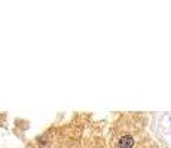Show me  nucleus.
I'll return each instance as SVG.
<instances>
[{"mask_svg": "<svg viewBox=\"0 0 171 148\" xmlns=\"http://www.w3.org/2000/svg\"><path fill=\"white\" fill-rule=\"evenodd\" d=\"M132 145H134V139H132V136H130V135L122 136V138L119 139V142H118V147H119V148H132Z\"/></svg>", "mask_w": 171, "mask_h": 148, "instance_id": "f257e3e1", "label": "nucleus"}]
</instances>
